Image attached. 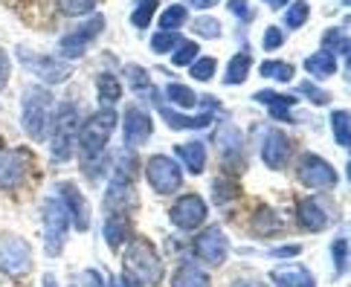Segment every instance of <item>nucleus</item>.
<instances>
[{
    "mask_svg": "<svg viewBox=\"0 0 351 287\" xmlns=\"http://www.w3.org/2000/svg\"><path fill=\"white\" fill-rule=\"evenodd\" d=\"M67 229H70V218L58 197H49L44 203V253L47 255H58L64 249L67 241Z\"/></svg>",
    "mask_w": 351,
    "mask_h": 287,
    "instance_id": "nucleus-7",
    "label": "nucleus"
},
{
    "mask_svg": "<svg viewBox=\"0 0 351 287\" xmlns=\"http://www.w3.org/2000/svg\"><path fill=\"white\" fill-rule=\"evenodd\" d=\"M169 218H171L174 227L183 229V232H192L197 227H204V221H206L204 197H200V195H183V197H178V201L171 203V209H169Z\"/></svg>",
    "mask_w": 351,
    "mask_h": 287,
    "instance_id": "nucleus-13",
    "label": "nucleus"
},
{
    "mask_svg": "<svg viewBox=\"0 0 351 287\" xmlns=\"http://www.w3.org/2000/svg\"><path fill=\"white\" fill-rule=\"evenodd\" d=\"M145 177L157 195H174L183 186V171L169 154H152L145 160Z\"/></svg>",
    "mask_w": 351,
    "mask_h": 287,
    "instance_id": "nucleus-6",
    "label": "nucleus"
},
{
    "mask_svg": "<svg viewBox=\"0 0 351 287\" xmlns=\"http://www.w3.org/2000/svg\"><path fill=\"white\" fill-rule=\"evenodd\" d=\"M49 128H53V136H49V157H53L56 163H67V160L76 154V140H79V128H82L79 108L73 102L58 105Z\"/></svg>",
    "mask_w": 351,
    "mask_h": 287,
    "instance_id": "nucleus-2",
    "label": "nucleus"
},
{
    "mask_svg": "<svg viewBox=\"0 0 351 287\" xmlns=\"http://www.w3.org/2000/svg\"><path fill=\"white\" fill-rule=\"evenodd\" d=\"M270 279L276 287H317V279L313 273L302 264H285V267H276L270 273Z\"/></svg>",
    "mask_w": 351,
    "mask_h": 287,
    "instance_id": "nucleus-19",
    "label": "nucleus"
},
{
    "mask_svg": "<svg viewBox=\"0 0 351 287\" xmlns=\"http://www.w3.org/2000/svg\"><path fill=\"white\" fill-rule=\"evenodd\" d=\"M331 131H334V140L343 148H348V110H334L331 114Z\"/></svg>",
    "mask_w": 351,
    "mask_h": 287,
    "instance_id": "nucleus-42",
    "label": "nucleus"
},
{
    "mask_svg": "<svg viewBox=\"0 0 351 287\" xmlns=\"http://www.w3.org/2000/svg\"><path fill=\"white\" fill-rule=\"evenodd\" d=\"M270 255H276V258H293V255H299V247L296 244H291V247H273Z\"/></svg>",
    "mask_w": 351,
    "mask_h": 287,
    "instance_id": "nucleus-49",
    "label": "nucleus"
},
{
    "mask_svg": "<svg viewBox=\"0 0 351 287\" xmlns=\"http://www.w3.org/2000/svg\"><path fill=\"white\" fill-rule=\"evenodd\" d=\"M267 6H273V9H285L287 3H291V0H265Z\"/></svg>",
    "mask_w": 351,
    "mask_h": 287,
    "instance_id": "nucleus-53",
    "label": "nucleus"
},
{
    "mask_svg": "<svg viewBox=\"0 0 351 287\" xmlns=\"http://www.w3.org/2000/svg\"><path fill=\"white\" fill-rule=\"evenodd\" d=\"M192 253H195L197 261H204V264L221 267L230 255V241H227V235H223L221 227H206L192 241Z\"/></svg>",
    "mask_w": 351,
    "mask_h": 287,
    "instance_id": "nucleus-9",
    "label": "nucleus"
},
{
    "mask_svg": "<svg viewBox=\"0 0 351 287\" xmlns=\"http://www.w3.org/2000/svg\"><path fill=\"white\" fill-rule=\"evenodd\" d=\"M82 287H105L102 273H96V270H84V273H82Z\"/></svg>",
    "mask_w": 351,
    "mask_h": 287,
    "instance_id": "nucleus-48",
    "label": "nucleus"
},
{
    "mask_svg": "<svg viewBox=\"0 0 351 287\" xmlns=\"http://www.w3.org/2000/svg\"><path fill=\"white\" fill-rule=\"evenodd\" d=\"M232 287H267V284H261V282H235Z\"/></svg>",
    "mask_w": 351,
    "mask_h": 287,
    "instance_id": "nucleus-54",
    "label": "nucleus"
},
{
    "mask_svg": "<svg viewBox=\"0 0 351 287\" xmlns=\"http://www.w3.org/2000/svg\"><path fill=\"white\" fill-rule=\"evenodd\" d=\"M171 287H212V282L197 264H180L171 276Z\"/></svg>",
    "mask_w": 351,
    "mask_h": 287,
    "instance_id": "nucleus-24",
    "label": "nucleus"
},
{
    "mask_svg": "<svg viewBox=\"0 0 351 287\" xmlns=\"http://www.w3.org/2000/svg\"><path fill=\"white\" fill-rule=\"evenodd\" d=\"M305 70L308 76L313 79H331L337 73V58L331 53H325V49H319V53H313L305 58Z\"/></svg>",
    "mask_w": 351,
    "mask_h": 287,
    "instance_id": "nucleus-26",
    "label": "nucleus"
},
{
    "mask_svg": "<svg viewBox=\"0 0 351 287\" xmlns=\"http://www.w3.org/2000/svg\"><path fill=\"white\" fill-rule=\"evenodd\" d=\"M346 3H348V0H346Z\"/></svg>",
    "mask_w": 351,
    "mask_h": 287,
    "instance_id": "nucleus-56",
    "label": "nucleus"
},
{
    "mask_svg": "<svg viewBox=\"0 0 351 287\" xmlns=\"http://www.w3.org/2000/svg\"><path fill=\"white\" fill-rule=\"evenodd\" d=\"M253 102L265 105L270 114H273V119H287V122H293L291 110L296 108V96H285V93H276V90H258V93L253 96Z\"/></svg>",
    "mask_w": 351,
    "mask_h": 287,
    "instance_id": "nucleus-21",
    "label": "nucleus"
},
{
    "mask_svg": "<svg viewBox=\"0 0 351 287\" xmlns=\"http://www.w3.org/2000/svg\"><path fill=\"white\" fill-rule=\"evenodd\" d=\"M322 47H325V53H331V55L340 53L343 58H348V38H346L340 29H325V35H322Z\"/></svg>",
    "mask_w": 351,
    "mask_h": 287,
    "instance_id": "nucleus-38",
    "label": "nucleus"
},
{
    "mask_svg": "<svg viewBox=\"0 0 351 287\" xmlns=\"http://www.w3.org/2000/svg\"><path fill=\"white\" fill-rule=\"evenodd\" d=\"M296 177L308 189H334L337 186V171L328 160H322L319 154H302L296 166Z\"/></svg>",
    "mask_w": 351,
    "mask_h": 287,
    "instance_id": "nucleus-11",
    "label": "nucleus"
},
{
    "mask_svg": "<svg viewBox=\"0 0 351 287\" xmlns=\"http://www.w3.org/2000/svg\"><path fill=\"white\" fill-rule=\"evenodd\" d=\"M154 9H157V0H143V3L134 9L131 23L136 29H148L152 27V21H154Z\"/></svg>",
    "mask_w": 351,
    "mask_h": 287,
    "instance_id": "nucleus-40",
    "label": "nucleus"
},
{
    "mask_svg": "<svg viewBox=\"0 0 351 287\" xmlns=\"http://www.w3.org/2000/svg\"><path fill=\"white\" fill-rule=\"evenodd\" d=\"M308 18H311V6L305 3V0H296V3H287V6H285V27H287V29L305 27Z\"/></svg>",
    "mask_w": 351,
    "mask_h": 287,
    "instance_id": "nucleus-32",
    "label": "nucleus"
},
{
    "mask_svg": "<svg viewBox=\"0 0 351 287\" xmlns=\"http://www.w3.org/2000/svg\"><path fill=\"white\" fill-rule=\"evenodd\" d=\"M331 258H334V267H337V273H346V267H348V241L346 238H337L334 244H331Z\"/></svg>",
    "mask_w": 351,
    "mask_h": 287,
    "instance_id": "nucleus-44",
    "label": "nucleus"
},
{
    "mask_svg": "<svg viewBox=\"0 0 351 287\" xmlns=\"http://www.w3.org/2000/svg\"><path fill=\"white\" fill-rule=\"evenodd\" d=\"M128 238H131L128 218H125V215H117V212H110V215L105 218V241H108V247L119 249L122 244H128Z\"/></svg>",
    "mask_w": 351,
    "mask_h": 287,
    "instance_id": "nucleus-23",
    "label": "nucleus"
},
{
    "mask_svg": "<svg viewBox=\"0 0 351 287\" xmlns=\"http://www.w3.org/2000/svg\"><path fill=\"white\" fill-rule=\"evenodd\" d=\"M178 157L183 160V166L189 169L192 174H204V169H206V148H204V142H183V145H178Z\"/></svg>",
    "mask_w": 351,
    "mask_h": 287,
    "instance_id": "nucleus-25",
    "label": "nucleus"
},
{
    "mask_svg": "<svg viewBox=\"0 0 351 287\" xmlns=\"http://www.w3.org/2000/svg\"><path fill=\"white\" fill-rule=\"evenodd\" d=\"M230 12L235 18H241V21H253V12H250V6H247V0H230Z\"/></svg>",
    "mask_w": 351,
    "mask_h": 287,
    "instance_id": "nucleus-47",
    "label": "nucleus"
},
{
    "mask_svg": "<svg viewBox=\"0 0 351 287\" xmlns=\"http://www.w3.org/2000/svg\"><path fill=\"white\" fill-rule=\"evenodd\" d=\"M6 82H9V55L0 49V90L6 87Z\"/></svg>",
    "mask_w": 351,
    "mask_h": 287,
    "instance_id": "nucleus-50",
    "label": "nucleus"
},
{
    "mask_svg": "<svg viewBox=\"0 0 351 287\" xmlns=\"http://www.w3.org/2000/svg\"><path fill=\"white\" fill-rule=\"evenodd\" d=\"M299 223H302V229L308 232H322L325 227L331 223V215L325 212V206L317 201V197H305L302 203H299Z\"/></svg>",
    "mask_w": 351,
    "mask_h": 287,
    "instance_id": "nucleus-20",
    "label": "nucleus"
},
{
    "mask_svg": "<svg viewBox=\"0 0 351 287\" xmlns=\"http://www.w3.org/2000/svg\"><path fill=\"white\" fill-rule=\"evenodd\" d=\"M96 93L102 102H119L122 99V79H117L114 73H99L96 76Z\"/></svg>",
    "mask_w": 351,
    "mask_h": 287,
    "instance_id": "nucleus-27",
    "label": "nucleus"
},
{
    "mask_svg": "<svg viewBox=\"0 0 351 287\" xmlns=\"http://www.w3.org/2000/svg\"><path fill=\"white\" fill-rule=\"evenodd\" d=\"M134 157L128 151V157H125V163H119L114 180H110L108 192H105V206L110 212H117V215H125L128 209L136 206V189H134Z\"/></svg>",
    "mask_w": 351,
    "mask_h": 287,
    "instance_id": "nucleus-5",
    "label": "nucleus"
},
{
    "mask_svg": "<svg viewBox=\"0 0 351 287\" xmlns=\"http://www.w3.org/2000/svg\"><path fill=\"white\" fill-rule=\"evenodd\" d=\"M192 32H197L200 38H218L221 35V23H218V18H197V21H192Z\"/></svg>",
    "mask_w": 351,
    "mask_h": 287,
    "instance_id": "nucleus-43",
    "label": "nucleus"
},
{
    "mask_svg": "<svg viewBox=\"0 0 351 287\" xmlns=\"http://www.w3.org/2000/svg\"><path fill=\"white\" fill-rule=\"evenodd\" d=\"M44 287H58V284H56V279H53V276H44Z\"/></svg>",
    "mask_w": 351,
    "mask_h": 287,
    "instance_id": "nucleus-55",
    "label": "nucleus"
},
{
    "mask_svg": "<svg viewBox=\"0 0 351 287\" xmlns=\"http://www.w3.org/2000/svg\"><path fill=\"white\" fill-rule=\"evenodd\" d=\"M212 197H215V203L223 206V203H230L232 197H238V183L232 177H218V180H212Z\"/></svg>",
    "mask_w": 351,
    "mask_h": 287,
    "instance_id": "nucleus-37",
    "label": "nucleus"
},
{
    "mask_svg": "<svg viewBox=\"0 0 351 287\" xmlns=\"http://www.w3.org/2000/svg\"><path fill=\"white\" fill-rule=\"evenodd\" d=\"M102 29H105V18L102 15H90L79 29H73V32H67L64 38H61V44H58L61 55L64 58H82L87 53V47L93 44V38Z\"/></svg>",
    "mask_w": 351,
    "mask_h": 287,
    "instance_id": "nucleus-14",
    "label": "nucleus"
},
{
    "mask_svg": "<svg viewBox=\"0 0 351 287\" xmlns=\"http://www.w3.org/2000/svg\"><path fill=\"white\" fill-rule=\"evenodd\" d=\"M258 73L270 82H279V84L293 82V64H287V61H265V64L258 67Z\"/></svg>",
    "mask_w": 351,
    "mask_h": 287,
    "instance_id": "nucleus-30",
    "label": "nucleus"
},
{
    "mask_svg": "<svg viewBox=\"0 0 351 287\" xmlns=\"http://www.w3.org/2000/svg\"><path fill=\"white\" fill-rule=\"evenodd\" d=\"M197 55H200L197 41H180L178 47H174V53H171V64L174 67H189V64L197 61Z\"/></svg>",
    "mask_w": 351,
    "mask_h": 287,
    "instance_id": "nucleus-35",
    "label": "nucleus"
},
{
    "mask_svg": "<svg viewBox=\"0 0 351 287\" xmlns=\"http://www.w3.org/2000/svg\"><path fill=\"white\" fill-rule=\"evenodd\" d=\"M32 166V154L27 148H0V189L12 192L27 180V171Z\"/></svg>",
    "mask_w": 351,
    "mask_h": 287,
    "instance_id": "nucleus-10",
    "label": "nucleus"
},
{
    "mask_svg": "<svg viewBox=\"0 0 351 287\" xmlns=\"http://www.w3.org/2000/svg\"><path fill=\"white\" fill-rule=\"evenodd\" d=\"M18 58H21V64L27 67L35 79H41L44 84H61V82H67L70 79V73H73V64L70 61H61L56 55H38V53H27V49H18Z\"/></svg>",
    "mask_w": 351,
    "mask_h": 287,
    "instance_id": "nucleus-8",
    "label": "nucleus"
},
{
    "mask_svg": "<svg viewBox=\"0 0 351 287\" xmlns=\"http://www.w3.org/2000/svg\"><path fill=\"white\" fill-rule=\"evenodd\" d=\"M299 93L308 96V102H313V105H328L331 102V96L325 93L322 87L313 84V82H302V84H299Z\"/></svg>",
    "mask_w": 351,
    "mask_h": 287,
    "instance_id": "nucleus-45",
    "label": "nucleus"
},
{
    "mask_svg": "<svg viewBox=\"0 0 351 287\" xmlns=\"http://www.w3.org/2000/svg\"><path fill=\"white\" fill-rule=\"evenodd\" d=\"M122 264H125V276L134 279L136 284H160L162 282V261L157 255V249L145 238L128 241Z\"/></svg>",
    "mask_w": 351,
    "mask_h": 287,
    "instance_id": "nucleus-4",
    "label": "nucleus"
},
{
    "mask_svg": "<svg viewBox=\"0 0 351 287\" xmlns=\"http://www.w3.org/2000/svg\"><path fill=\"white\" fill-rule=\"evenodd\" d=\"M282 229V221L276 218V212H270L267 206H261L256 212V221H253V232L256 235H273V232H279Z\"/></svg>",
    "mask_w": 351,
    "mask_h": 287,
    "instance_id": "nucleus-33",
    "label": "nucleus"
},
{
    "mask_svg": "<svg viewBox=\"0 0 351 287\" xmlns=\"http://www.w3.org/2000/svg\"><path fill=\"white\" fill-rule=\"evenodd\" d=\"M261 160L270 171H282L291 160V140L285 136V131L270 128L265 134V142H261Z\"/></svg>",
    "mask_w": 351,
    "mask_h": 287,
    "instance_id": "nucleus-17",
    "label": "nucleus"
},
{
    "mask_svg": "<svg viewBox=\"0 0 351 287\" xmlns=\"http://www.w3.org/2000/svg\"><path fill=\"white\" fill-rule=\"evenodd\" d=\"M250 67H253V58H250L247 53L232 55L230 67H227V76H223V84H230V87H232V84H244V82H247Z\"/></svg>",
    "mask_w": 351,
    "mask_h": 287,
    "instance_id": "nucleus-28",
    "label": "nucleus"
},
{
    "mask_svg": "<svg viewBox=\"0 0 351 287\" xmlns=\"http://www.w3.org/2000/svg\"><path fill=\"white\" fill-rule=\"evenodd\" d=\"M125 76H128V82H131V87L136 93H152V76H148V70L145 67H140V64H128L125 67Z\"/></svg>",
    "mask_w": 351,
    "mask_h": 287,
    "instance_id": "nucleus-39",
    "label": "nucleus"
},
{
    "mask_svg": "<svg viewBox=\"0 0 351 287\" xmlns=\"http://www.w3.org/2000/svg\"><path fill=\"white\" fill-rule=\"evenodd\" d=\"M114 287H143V284H136L134 279H128V276L122 273V276H117V279H114Z\"/></svg>",
    "mask_w": 351,
    "mask_h": 287,
    "instance_id": "nucleus-52",
    "label": "nucleus"
},
{
    "mask_svg": "<svg viewBox=\"0 0 351 287\" xmlns=\"http://www.w3.org/2000/svg\"><path fill=\"white\" fill-rule=\"evenodd\" d=\"M178 44H180L178 32H154V38H152V49L157 55H171Z\"/></svg>",
    "mask_w": 351,
    "mask_h": 287,
    "instance_id": "nucleus-41",
    "label": "nucleus"
},
{
    "mask_svg": "<svg viewBox=\"0 0 351 287\" xmlns=\"http://www.w3.org/2000/svg\"><path fill=\"white\" fill-rule=\"evenodd\" d=\"M49 122H53V96L44 87H27L23 90L21 105V125L29 140L44 142L49 134Z\"/></svg>",
    "mask_w": 351,
    "mask_h": 287,
    "instance_id": "nucleus-3",
    "label": "nucleus"
},
{
    "mask_svg": "<svg viewBox=\"0 0 351 287\" xmlns=\"http://www.w3.org/2000/svg\"><path fill=\"white\" fill-rule=\"evenodd\" d=\"M166 99L171 105H178V108H195L197 105L195 90H192V87H186V84H180V82L166 84Z\"/></svg>",
    "mask_w": 351,
    "mask_h": 287,
    "instance_id": "nucleus-31",
    "label": "nucleus"
},
{
    "mask_svg": "<svg viewBox=\"0 0 351 287\" xmlns=\"http://www.w3.org/2000/svg\"><path fill=\"white\" fill-rule=\"evenodd\" d=\"M215 70H218V61L209 58V55H197L195 64H189V76L197 82H212L215 79Z\"/></svg>",
    "mask_w": 351,
    "mask_h": 287,
    "instance_id": "nucleus-36",
    "label": "nucleus"
},
{
    "mask_svg": "<svg viewBox=\"0 0 351 287\" xmlns=\"http://www.w3.org/2000/svg\"><path fill=\"white\" fill-rule=\"evenodd\" d=\"M99 0H56V6L61 15H70V18H84V15H93Z\"/></svg>",
    "mask_w": 351,
    "mask_h": 287,
    "instance_id": "nucleus-34",
    "label": "nucleus"
},
{
    "mask_svg": "<svg viewBox=\"0 0 351 287\" xmlns=\"http://www.w3.org/2000/svg\"><path fill=\"white\" fill-rule=\"evenodd\" d=\"M285 44V32L279 27H267L265 29V38H261V47L267 49V53H273V49H279Z\"/></svg>",
    "mask_w": 351,
    "mask_h": 287,
    "instance_id": "nucleus-46",
    "label": "nucleus"
},
{
    "mask_svg": "<svg viewBox=\"0 0 351 287\" xmlns=\"http://www.w3.org/2000/svg\"><path fill=\"white\" fill-rule=\"evenodd\" d=\"M212 142L221 151L223 160H238L241 157V148H244V136L235 125H218L215 134H212Z\"/></svg>",
    "mask_w": 351,
    "mask_h": 287,
    "instance_id": "nucleus-18",
    "label": "nucleus"
},
{
    "mask_svg": "<svg viewBox=\"0 0 351 287\" xmlns=\"http://www.w3.org/2000/svg\"><path fill=\"white\" fill-rule=\"evenodd\" d=\"M58 201H61V206H64L73 227H76L79 232L90 229V203H87V197L79 192L76 183H70V180L58 183Z\"/></svg>",
    "mask_w": 351,
    "mask_h": 287,
    "instance_id": "nucleus-15",
    "label": "nucleus"
},
{
    "mask_svg": "<svg viewBox=\"0 0 351 287\" xmlns=\"http://www.w3.org/2000/svg\"><path fill=\"white\" fill-rule=\"evenodd\" d=\"M117 122H119L117 110L114 108H105V110H99V114H93L79 128V154H82L84 171H87V177H90V180H96L99 157L105 154L108 140L117 131Z\"/></svg>",
    "mask_w": 351,
    "mask_h": 287,
    "instance_id": "nucleus-1",
    "label": "nucleus"
},
{
    "mask_svg": "<svg viewBox=\"0 0 351 287\" xmlns=\"http://www.w3.org/2000/svg\"><path fill=\"white\" fill-rule=\"evenodd\" d=\"M0 270L6 276H23L32 270V249L18 235H3L0 238Z\"/></svg>",
    "mask_w": 351,
    "mask_h": 287,
    "instance_id": "nucleus-12",
    "label": "nucleus"
},
{
    "mask_svg": "<svg viewBox=\"0 0 351 287\" xmlns=\"http://www.w3.org/2000/svg\"><path fill=\"white\" fill-rule=\"evenodd\" d=\"M152 134H154L152 116H148L143 108H136V105H128V108H125V116H122V136H125V148H128V151H134L136 145H143Z\"/></svg>",
    "mask_w": 351,
    "mask_h": 287,
    "instance_id": "nucleus-16",
    "label": "nucleus"
},
{
    "mask_svg": "<svg viewBox=\"0 0 351 287\" xmlns=\"http://www.w3.org/2000/svg\"><path fill=\"white\" fill-rule=\"evenodd\" d=\"M186 21H189V9H186L183 3H171L169 9H162V15H160V29H162V32H174V29H180Z\"/></svg>",
    "mask_w": 351,
    "mask_h": 287,
    "instance_id": "nucleus-29",
    "label": "nucleus"
},
{
    "mask_svg": "<svg viewBox=\"0 0 351 287\" xmlns=\"http://www.w3.org/2000/svg\"><path fill=\"white\" fill-rule=\"evenodd\" d=\"M221 0H183V6H192V9H212Z\"/></svg>",
    "mask_w": 351,
    "mask_h": 287,
    "instance_id": "nucleus-51",
    "label": "nucleus"
},
{
    "mask_svg": "<svg viewBox=\"0 0 351 287\" xmlns=\"http://www.w3.org/2000/svg\"><path fill=\"white\" fill-rule=\"evenodd\" d=\"M160 116L169 122V128H174V131H197V128H209L212 125V114H200V116H183V114H178V110H169V108H162L160 105Z\"/></svg>",
    "mask_w": 351,
    "mask_h": 287,
    "instance_id": "nucleus-22",
    "label": "nucleus"
}]
</instances>
